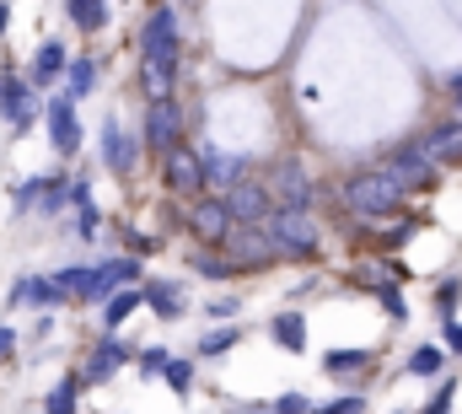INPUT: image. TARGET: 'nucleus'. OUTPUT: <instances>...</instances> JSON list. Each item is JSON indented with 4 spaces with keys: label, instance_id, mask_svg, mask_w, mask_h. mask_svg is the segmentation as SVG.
Listing matches in <instances>:
<instances>
[{
    "label": "nucleus",
    "instance_id": "43",
    "mask_svg": "<svg viewBox=\"0 0 462 414\" xmlns=\"http://www.w3.org/2000/svg\"><path fill=\"white\" fill-rule=\"evenodd\" d=\"M447 92H452V103H462V71L452 76V81H447Z\"/></svg>",
    "mask_w": 462,
    "mask_h": 414
},
{
    "label": "nucleus",
    "instance_id": "23",
    "mask_svg": "<svg viewBox=\"0 0 462 414\" xmlns=\"http://www.w3.org/2000/svg\"><path fill=\"white\" fill-rule=\"evenodd\" d=\"M140 307H145V286H124L114 302L103 307V328L118 334V328H124V317H129V312H140Z\"/></svg>",
    "mask_w": 462,
    "mask_h": 414
},
{
    "label": "nucleus",
    "instance_id": "17",
    "mask_svg": "<svg viewBox=\"0 0 462 414\" xmlns=\"http://www.w3.org/2000/svg\"><path fill=\"white\" fill-rule=\"evenodd\" d=\"M199 156H205V178H210V189H221V194L247 178V156H242V151H216V146H210V151H199Z\"/></svg>",
    "mask_w": 462,
    "mask_h": 414
},
{
    "label": "nucleus",
    "instance_id": "29",
    "mask_svg": "<svg viewBox=\"0 0 462 414\" xmlns=\"http://www.w3.org/2000/svg\"><path fill=\"white\" fill-rule=\"evenodd\" d=\"M43 189H49V178H27L16 194H11V205H16V215H38V205H43Z\"/></svg>",
    "mask_w": 462,
    "mask_h": 414
},
{
    "label": "nucleus",
    "instance_id": "20",
    "mask_svg": "<svg viewBox=\"0 0 462 414\" xmlns=\"http://www.w3.org/2000/svg\"><path fill=\"white\" fill-rule=\"evenodd\" d=\"M269 334L280 339L285 355H301V350H307V317H301V312H274V317H269Z\"/></svg>",
    "mask_w": 462,
    "mask_h": 414
},
{
    "label": "nucleus",
    "instance_id": "28",
    "mask_svg": "<svg viewBox=\"0 0 462 414\" xmlns=\"http://www.w3.org/2000/svg\"><path fill=\"white\" fill-rule=\"evenodd\" d=\"M452 404H457V377L447 372V377H436V393L425 399V409L420 414H452Z\"/></svg>",
    "mask_w": 462,
    "mask_h": 414
},
{
    "label": "nucleus",
    "instance_id": "2",
    "mask_svg": "<svg viewBox=\"0 0 462 414\" xmlns=\"http://www.w3.org/2000/svg\"><path fill=\"white\" fill-rule=\"evenodd\" d=\"M403 200H409V189L393 183L382 167L355 173L345 183V210H355L360 221H393V215H403Z\"/></svg>",
    "mask_w": 462,
    "mask_h": 414
},
{
    "label": "nucleus",
    "instance_id": "45",
    "mask_svg": "<svg viewBox=\"0 0 462 414\" xmlns=\"http://www.w3.org/2000/svg\"><path fill=\"white\" fill-rule=\"evenodd\" d=\"M457 118H462V103H457Z\"/></svg>",
    "mask_w": 462,
    "mask_h": 414
},
{
    "label": "nucleus",
    "instance_id": "34",
    "mask_svg": "<svg viewBox=\"0 0 462 414\" xmlns=\"http://www.w3.org/2000/svg\"><path fill=\"white\" fill-rule=\"evenodd\" d=\"M162 382H167L178 399H189V393H194V361H172V366L162 372Z\"/></svg>",
    "mask_w": 462,
    "mask_h": 414
},
{
    "label": "nucleus",
    "instance_id": "40",
    "mask_svg": "<svg viewBox=\"0 0 462 414\" xmlns=\"http://www.w3.org/2000/svg\"><path fill=\"white\" fill-rule=\"evenodd\" d=\"M236 307H242L236 296H216V302H210V317H236Z\"/></svg>",
    "mask_w": 462,
    "mask_h": 414
},
{
    "label": "nucleus",
    "instance_id": "18",
    "mask_svg": "<svg viewBox=\"0 0 462 414\" xmlns=\"http://www.w3.org/2000/svg\"><path fill=\"white\" fill-rule=\"evenodd\" d=\"M134 156H140V146L108 118V124H103V167L118 173V178H129V173H134Z\"/></svg>",
    "mask_w": 462,
    "mask_h": 414
},
{
    "label": "nucleus",
    "instance_id": "27",
    "mask_svg": "<svg viewBox=\"0 0 462 414\" xmlns=\"http://www.w3.org/2000/svg\"><path fill=\"white\" fill-rule=\"evenodd\" d=\"M189 264H194V275H205V280H231V275H242L226 253H194Z\"/></svg>",
    "mask_w": 462,
    "mask_h": 414
},
{
    "label": "nucleus",
    "instance_id": "36",
    "mask_svg": "<svg viewBox=\"0 0 462 414\" xmlns=\"http://www.w3.org/2000/svg\"><path fill=\"white\" fill-rule=\"evenodd\" d=\"M376 296H382V312H387V317H409V302H403L398 280H382V286H376Z\"/></svg>",
    "mask_w": 462,
    "mask_h": 414
},
{
    "label": "nucleus",
    "instance_id": "25",
    "mask_svg": "<svg viewBox=\"0 0 462 414\" xmlns=\"http://www.w3.org/2000/svg\"><path fill=\"white\" fill-rule=\"evenodd\" d=\"M409 377H447V350L441 344H420L409 355Z\"/></svg>",
    "mask_w": 462,
    "mask_h": 414
},
{
    "label": "nucleus",
    "instance_id": "26",
    "mask_svg": "<svg viewBox=\"0 0 462 414\" xmlns=\"http://www.w3.org/2000/svg\"><path fill=\"white\" fill-rule=\"evenodd\" d=\"M65 205H76V183H65V173H60V178H49V189H43V205H38V215H49V221H54V215H60Z\"/></svg>",
    "mask_w": 462,
    "mask_h": 414
},
{
    "label": "nucleus",
    "instance_id": "33",
    "mask_svg": "<svg viewBox=\"0 0 462 414\" xmlns=\"http://www.w3.org/2000/svg\"><path fill=\"white\" fill-rule=\"evenodd\" d=\"M323 366H328L334 377H345V372H360V366H371V355H365V350H328V355H323Z\"/></svg>",
    "mask_w": 462,
    "mask_h": 414
},
{
    "label": "nucleus",
    "instance_id": "22",
    "mask_svg": "<svg viewBox=\"0 0 462 414\" xmlns=\"http://www.w3.org/2000/svg\"><path fill=\"white\" fill-rule=\"evenodd\" d=\"M65 16H70L81 33H103L114 11H108V0H65Z\"/></svg>",
    "mask_w": 462,
    "mask_h": 414
},
{
    "label": "nucleus",
    "instance_id": "35",
    "mask_svg": "<svg viewBox=\"0 0 462 414\" xmlns=\"http://www.w3.org/2000/svg\"><path fill=\"white\" fill-rule=\"evenodd\" d=\"M134 366H140V377H162V372L172 366V355H167L162 344H151V350H140V355H134Z\"/></svg>",
    "mask_w": 462,
    "mask_h": 414
},
{
    "label": "nucleus",
    "instance_id": "46",
    "mask_svg": "<svg viewBox=\"0 0 462 414\" xmlns=\"http://www.w3.org/2000/svg\"><path fill=\"white\" fill-rule=\"evenodd\" d=\"M156 5H162V0H156Z\"/></svg>",
    "mask_w": 462,
    "mask_h": 414
},
{
    "label": "nucleus",
    "instance_id": "1",
    "mask_svg": "<svg viewBox=\"0 0 462 414\" xmlns=\"http://www.w3.org/2000/svg\"><path fill=\"white\" fill-rule=\"evenodd\" d=\"M178 71H183V27H178L172 0H162L140 27V87L151 98H172Z\"/></svg>",
    "mask_w": 462,
    "mask_h": 414
},
{
    "label": "nucleus",
    "instance_id": "9",
    "mask_svg": "<svg viewBox=\"0 0 462 414\" xmlns=\"http://www.w3.org/2000/svg\"><path fill=\"white\" fill-rule=\"evenodd\" d=\"M226 210L236 215V226H263L274 210H280V200H274V189H263V183H236V189H226Z\"/></svg>",
    "mask_w": 462,
    "mask_h": 414
},
{
    "label": "nucleus",
    "instance_id": "42",
    "mask_svg": "<svg viewBox=\"0 0 462 414\" xmlns=\"http://www.w3.org/2000/svg\"><path fill=\"white\" fill-rule=\"evenodd\" d=\"M16 350V328H0V355H11Z\"/></svg>",
    "mask_w": 462,
    "mask_h": 414
},
{
    "label": "nucleus",
    "instance_id": "11",
    "mask_svg": "<svg viewBox=\"0 0 462 414\" xmlns=\"http://www.w3.org/2000/svg\"><path fill=\"white\" fill-rule=\"evenodd\" d=\"M382 173H387L393 183H403V189H420V183H430V178H436V162L425 156V146H420V140H409V146H398V151L382 162Z\"/></svg>",
    "mask_w": 462,
    "mask_h": 414
},
{
    "label": "nucleus",
    "instance_id": "12",
    "mask_svg": "<svg viewBox=\"0 0 462 414\" xmlns=\"http://www.w3.org/2000/svg\"><path fill=\"white\" fill-rule=\"evenodd\" d=\"M134 275H140L134 259H103V264H92V291H87V302L108 307L124 286H134Z\"/></svg>",
    "mask_w": 462,
    "mask_h": 414
},
{
    "label": "nucleus",
    "instance_id": "15",
    "mask_svg": "<svg viewBox=\"0 0 462 414\" xmlns=\"http://www.w3.org/2000/svg\"><path fill=\"white\" fill-rule=\"evenodd\" d=\"M312 178H307V167L301 162H280L274 167V200L280 205H301V210H312Z\"/></svg>",
    "mask_w": 462,
    "mask_h": 414
},
{
    "label": "nucleus",
    "instance_id": "16",
    "mask_svg": "<svg viewBox=\"0 0 462 414\" xmlns=\"http://www.w3.org/2000/svg\"><path fill=\"white\" fill-rule=\"evenodd\" d=\"M420 146H425V156H430L436 167L462 162V118H441V124H430V135H425Z\"/></svg>",
    "mask_w": 462,
    "mask_h": 414
},
{
    "label": "nucleus",
    "instance_id": "4",
    "mask_svg": "<svg viewBox=\"0 0 462 414\" xmlns=\"http://www.w3.org/2000/svg\"><path fill=\"white\" fill-rule=\"evenodd\" d=\"M140 146H145V151H156V156H167V151H178V146H183V108H178V98H151V103H145V118H140Z\"/></svg>",
    "mask_w": 462,
    "mask_h": 414
},
{
    "label": "nucleus",
    "instance_id": "5",
    "mask_svg": "<svg viewBox=\"0 0 462 414\" xmlns=\"http://www.w3.org/2000/svg\"><path fill=\"white\" fill-rule=\"evenodd\" d=\"M162 189L167 194H178V200H199L205 189H210V178H205V156H194V151H167L162 156Z\"/></svg>",
    "mask_w": 462,
    "mask_h": 414
},
{
    "label": "nucleus",
    "instance_id": "10",
    "mask_svg": "<svg viewBox=\"0 0 462 414\" xmlns=\"http://www.w3.org/2000/svg\"><path fill=\"white\" fill-rule=\"evenodd\" d=\"M43 124H49V146H54L60 156H76V151H81V118H76V98H70V92H60V98L49 103Z\"/></svg>",
    "mask_w": 462,
    "mask_h": 414
},
{
    "label": "nucleus",
    "instance_id": "32",
    "mask_svg": "<svg viewBox=\"0 0 462 414\" xmlns=\"http://www.w3.org/2000/svg\"><path fill=\"white\" fill-rule=\"evenodd\" d=\"M457 302H462V275H447V280L436 286V312H441V323L457 317Z\"/></svg>",
    "mask_w": 462,
    "mask_h": 414
},
{
    "label": "nucleus",
    "instance_id": "14",
    "mask_svg": "<svg viewBox=\"0 0 462 414\" xmlns=\"http://www.w3.org/2000/svg\"><path fill=\"white\" fill-rule=\"evenodd\" d=\"M124 361H129V350H124V339H118V334H108V339H97V350H92V361H87L81 382H87V388H103V382H114Z\"/></svg>",
    "mask_w": 462,
    "mask_h": 414
},
{
    "label": "nucleus",
    "instance_id": "24",
    "mask_svg": "<svg viewBox=\"0 0 462 414\" xmlns=\"http://www.w3.org/2000/svg\"><path fill=\"white\" fill-rule=\"evenodd\" d=\"M65 92H70L76 103L97 92V60H92V54H76V60H70V76H65Z\"/></svg>",
    "mask_w": 462,
    "mask_h": 414
},
{
    "label": "nucleus",
    "instance_id": "41",
    "mask_svg": "<svg viewBox=\"0 0 462 414\" xmlns=\"http://www.w3.org/2000/svg\"><path fill=\"white\" fill-rule=\"evenodd\" d=\"M447 350L462 355V323H457V317H447Z\"/></svg>",
    "mask_w": 462,
    "mask_h": 414
},
{
    "label": "nucleus",
    "instance_id": "21",
    "mask_svg": "<svg viewBox=\"0 0 462 414\" xmlns=\"http://www.w3.org/2000/svg\"><path fill=\"white\" fill-rule=\"evenodd\" d=\"M145 307L156 312L162 323H178L183 317V291L172 280H145Z\"/></svg>",
    "mask_w": 462,
    "mask_h": 414
},
{
    "label": "nucleus",
    "instance_id": "13",
    "mask_svg": "<svg viewBox=\"0 0 462 414\" xmlns=\"http://www.w3.org/2000/svg\"><path fill=\"white\" fill-rule=\"evenodd\" d=\"M65 76H70V49H65L60 38H43V43H38V54H32V76H27V81L43 92V87L65 81Z\"/></svg>",
    "mask_w": 462,
    "mask_h": 414
},
{
    "label": "nucleus",
    "instance_id": "31",
    "mask_svg": "<svg viewBox=\"0 0 462 414\" xmlns=\"http://www.w3.org/2000/svg\"><path fill=\"white\" fill-rule=\"evenodd\" d=\"M81 388H87L81 377H60V388L49 393V414H76V393Z\"/></svg>",
    "mask_w": 462,
    "mask_h": 414
},
{
    "label": "nucleus",
    "instance_id": "38",
    "mask_svg": "<svg viewBox=\"0 0 462 414\" xmlns=\"http://www.w3.org/2000/svg\"><path fill=\"white\" fill-rule=\"evenodd\" d=\"M76 231H81V237H97V231H103V221H97V210L92 205L76 210Z\"/></svg>",
    "mask_w": 462,
    "mask_h": 414
},
{
    "label": "nucleus",
    "instance_id": "39",
    "mask_svg": "<svg viewBox=\"0 0 462 414\" xmlns=\"http://www.w3.org/2000/svg\"><path fill=\"white\" fill-rule=\"evenodd\" d=\"M274 409H280V414H312V404H307L301 393H285V399H280Z\"/></svg>",
    "mask_w": 462,
    "mask_h": 414
},
{
    "label": "nucleus",
    "instance_id": "7",
    "mask_svg": "<svg viewBox=\"0 0 462 414\" xmlns=\"http://www.w3.org/2000/svg\"><path fill=\"white\" fill-rule=\"evenodd\" d=\"M0 118L11 124V135H27L32 118H38V87L16 81L11 71H0Z\"/></svg>",
    "mask_w": 462,
    "mask_h": 414
},
{
    "label": "nucleus",
    "instance_id": "30",
    "mask_svg": "<svg viewBox=\"0 0 462 414\" xmlns=\"http://www.w3.org/2000/svg\"><path fill=\"white\" fill-rule=\"evenodd\" d=\"M236 344H242V328H236V323H231V328H210V334L199 339V355H226Z\"/></svg>",
    "mask_w": 462,
    "mask_h": 414
},
{
    "label": "nucleus",
    "instance_id": "6",
    "mask_svg": "<svg viewBox=\"0 0 462 414\" xmlns=\"http://www.w3.org/2000/svg\"><path fill=\"white\" fill-rule=\"evenodd\" d=\"M221 253H226L236 269H263L269 259H280V248H274L269 226H236L226 242H221Z\"/></svg>",
    "mask_w": 462,
    "mask_h": 414
},
{
    "label": "nucleus",
    "instance_id": "19",
    "mask_svg": "<svg viewBox=\"0 0 462 414\" xmlns=\"http://www.w3.org/2000/svg\"><path fill=\"white\" fill-rule=\"evenodd\" d=\"M11 302H22V307H60V302H70V296L60 291L54 275H27V280L11 286Z\"/></svg>",
    "mask_w": 462,
    "mask_h": 414
},
{
    "label": "nucleus",
    "instance_id": "37",
    "mask_svg": "<svg viewBox=\"0 0 462 414\" xmlns=\"http://www.w3.org/2000/svg\"><path fill=\"white\" fill-rule=\"evenodd\" d=\"M360 409H365V399H360V393H345V399H334V404H323L318 414H360Z\"/></svg>",
    "mask_w": 462,
    "mask_h": 414
},
{
    "label": "nucleus",
    "instance_id": "8",
    "mask_svg": "<svg viewBox=\"0 0 462 414\" xmlns=\"http://www.w3.org/2000/svg\"><path fill=\"white\" fill-rule=\"evenodd\" d=\"M189 226H194L205 242H216V248H221L231 231H236V215L226 210V194H199V200L189 205Z\"/></svg>",
    "mask_w": 462,
    "mask_h": 414
},
{
    "label": "nucleus",
    "instance_id": "3",
    "mask_svg": "<svg viewBox=\"0 0 462 414\" xmlns=\"http://www.w3.org/2000/svg\"><path fill=\"white\" fill-rule=\"evenodd\" d=\"M263 226H269V237H274L280 259H318V248H323L318 215H312V210H301V205H280Z\"/></svg>",
    "mask_w": 462,
    "mask_h": 414
},
{
    "label": "nucleus",
    "instance_id": "44",
    "mask_svg": "<svg viewBox=\"0 0 462 414\" xmlns=\"http://www.w3.org/2000/svg\"><path fill=\"white\" fill-rule=\"evenodd\" d=\"M5 16H11V5H5V0H0V33H5Z\"/></svg>",
    "mask_w": 462,
    "mask_h": 414
}]
</instances>
